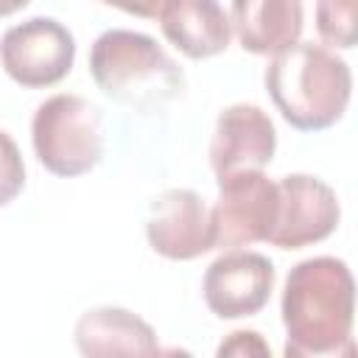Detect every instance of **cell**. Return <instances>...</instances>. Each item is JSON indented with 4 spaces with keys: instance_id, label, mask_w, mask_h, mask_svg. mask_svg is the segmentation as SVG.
Returning <instances> with one entry per match:
<instances>
[{
    "instance_id": "6da1fadb",
    "label": "cell",
    "mask_w": 358,
    "mask_h": 358,
    "mask_svg": "<svg viewBox=\"0 0 358 358\" xmlns=\"http://www.w3.org/2000/svg\"><path fill=\"white\" fill-rule=\"evenodd\" d=\"M288 358L352 355L355 280L341 257H308L296 263L280 296Z\"/></svg>"
},
{
    "instance_id": "7a4b0ae2",
    "label": "cell",
    "mask_w": 358,
    "mask_h": 358,
    "mask_svg": "<svg viewBox=\"0 0 358 358\" xmlns=\"http://www.w3.org/2000/svg\"><path fill=\"white\" fill-rule=\"evenodd\" d=\"M263 84L282 120L299 131L330 129L352 98L350 64L319 42H294L268 56Z\"/></svg>"
},
{
    "instance_id": "3957f363",
    "label": "cell",
    "mask_w": 358,
    "mask_h": 358,
    "mask_svg": "<svg viewBox=\"0 0 358 358\" xmlns=\"http://www.w3.org/2000/svg\"><path fill=\"white\" fill-rule=\"evenodd\" d=\"M90 73L103 95L143 112L171 103L185 90V76L165 48L129 28L103 31L92 42Z\"/></svg>"
},
{
    "instance_id": "277c9868",
    "label": "cell",
    "mask_w": 358,
    "mask_h": 358,
    "mask_svg": "<svg viewBox=\"0 0 358 358\" xmlns=\"http://www.w3.org/2000/svg\"><path fill=\"white\" fill-rule=\"evenodd\" d=\"M31 145L45 171L53 176H84L103 157L101 112L76 92L45 98L31 117Z\"/></svg>"
},
{
    "instance_id": "5b68a950",
    "label": "cell",
    "mask_w": 358,
    "mask_h": 358,
    "mask_svg": "<svg viewBox=\"0 0 358 358\" xmlns=\"http://www.w3.org/2000/svg\"><path fill=\"white\" fill-rule=\"evenodd\" d=\"M280 190L266 171L249 168L218 176V199L210 207L215 249L268 243L277 221Z\"/></svg>"
},
{
    "instance_id": "8992f818",
    "label": "cell",
    "mask_w": 358,
    "mask_h": 358,
    "mask_svg": "<svg viewBox=\"0 0 358 358\" xmlns=\"http://www.w3.org/2000/svg\"><path fill=\"white\" fill-rule=\"evenodd\" d=\"M76 62V39L53 17H31L11 25L0 39V67L25 90H45L64 81Z\"/></svg>"
},
{
    "instance_id": "52a82bcc",
    "label": "cell",
    "mask_w": 358,
    "mask_h": 358,
    "mask_svg": "<svg viewBox=\"0 0 358 358\" xmlns=\"http://www.w3.org/2000/svg\"><path fill=\"white\" fill-rule=\"evenodd\" d=\"M274 263L246 246L224 249L204 271L201 296L218 319H246L260 313L274 294Z\"/></svg>"
},
{
    "instance_id": "ba28073f",
    "label": "cell",
    "mask_w": 358,
    "mask_h": 358,
    "mask_svg": "<svg viewBox=\"0 0 358 358\" xmlns=\"http://www.w3.org/2000/svg\"><path fill=\"white\" fill-rule=\"evenodd\" d=\"M280 207L268 243L277 249H305L338 229L341 204L336 190L310 173H288L277 179Z\"/></svg>"
},
{
    "instance_id": "9c48e42d",
    "label": "cell",
    "mask_w": 358,
    "mask_h": 358,
    "mask_svg": "<svg viewBox=\"0 0 358 358\" xmlns=\"http://www.w3.org/2000/svg\"><path fill=\"white\" fill-rule=\"evenodd\" d=\"M145 241L165 260H196L215 249L210 204L187 187L159 193L145 218Z\"/></svg>"
},
{
    "instance_id": "30bf717a",
    "label": "cell",
    "mask_w": 358,
    "mask_h": 358,
    "mask_svg": "<svg viewBox=\"0 0 358 358\" xmlns=\"http://www.w3.org/2000/svg\"><path fill=\"white\" fill-rule=\"evenodd\" d=\"M277 151V129L257 103H229L218 112L210 137V168L218 176L266 168Z\"/></svg>"
},
{
    "instance_id": "8fae6325",
    "label": "cell",
    "mask_w": 358,
    "mask_h": 358,
    "mask_svg": "<svg viewBox=\"0 0 358 358\" xmlns=\"http://www.w3.org/2000/svg\"><path fill=\"white\" fill-rule=\"evenodd\" d=\"M76 350L87 358H120V355H159L154 327L134 310L120 305L90 308L73 327Z\"/></svg>"
},
{
    "instance_id": "7c38bea8",
    "label": "cell",
    "mask_w": 358,
    "mask_h": 358,
    "mask_svg": "<svg viewBox=\"0 0 358 358\" xmlns=\"http://www.w3.org/2000/svg\"><path fill=\"white\" fill-rule=\"evenodd\" d=\"M232 36L252 56H274L302 36V0H232Z\"/></svg>"
},
{
    "instance_id": "4fadbf2b",
    "label": "cell",
    "mask_w": 358,
    "mask_h": 358,
    "mask_svg": "<svg viewBox=\"0 0 358 358\" xmlns=\"http://www.w3.org/2000/svg\"><path fill=\"white\" fill-rule=\"evenodd\" d=\"M159 20V31L182 56L213 59L232 42L229 14L218 0H171Z\"/></svg>"
},
{
    "instance_id": "5bb4252c",
    "label": "cell",
    "mask_w": 358,
    "mask_h": 358,
    "mask_svg": "<svg viewBox=\"0 0 358 358\" xmlns=\"http://www.w3.org/2000/svg\"><path fill=\"white\" fill-rule=\"evenodd\" d=\"M316 31L322 36V45L333 50H352L355 48V0H319Z\"/></svg>"
},
{
    "instance_id": "9a60e30c",
    "label": "cell",
    "mask_w": 358,
    "mask_h": 358,
    "mask_svg": "<svg viewBox=\"0 0 358 358\" xmlns=\"http://www.w3.org/2000/svg\"><path fill=\"white\" fill-rule=\"evenodd\" d=\"M25 187V162L20 145L8 131L0 129V207L11 204Z\"/></svg>"
},
{
    "instance_id": "2e32d148",
    "label": "cell",
    "mask_w": 358,
    "mask_h": 358,
    "mask_svg": "<svg viewBox=\"0 0 358 358\" xmlns=\"http://www.w3.org/2000/svg\"><path fill=\"white\" fill-rule=\"evenodd\" d=\"M215 355H235V358H268L271 347L257 330H232L227 338L218 344Z\"/></svg>"
},
{
    "instance_id": "e0dca14e",
    "label": "cell",
    "mask_w": 358,
    "mask_h": 358,
    "mask_svg": "<svg viewBox=\"0 0 358 358\" xmlns=\"http://www.w3.org/2000/svg\"><path fill=\"white\" fill-rule=\"evenodd\" d=\"M103 6H112V8H120L131 17H143V20H157L162 14V8L171 3V0H101Z\"/></svg>"
},
{
    "instance_id": "ac0fdd59",
    "label": "cell",
    "mask_w": 358,
    "mask_h": 358,
    "mask_svg": "<svg viewBox=\"0 0 358 358\" xmlns=\"http://www.w3.org/2000/svg\"><path fill=\"white\" fill-rule=\"evenodd\" d=\"M31 0H0V17H11L17 11H22Z\"/></svg>"
}]
</instances>
